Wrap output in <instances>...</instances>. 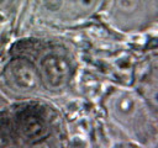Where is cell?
<instances>
[{
    "label": "cell",
    "instance_id": "obj_5",
    "mask_svg": "<svg viewBox=\"0 0 158 148\" xmlns=\"http://www.w3.org/2000/svg\"><path fill=\"white\" fill-rule=\"evenodd\" d=\"M10 118L17 139L27 144H33L49 138L52 121L47 107L27 102L19 106Z\"/></svg>",
    "mask_w": 158,
    "mask_h": 148
},
{
    "label": "cell",
    "instance_id": "obj_6",
    "mask_svg": "<svg viewBox=\"0 0 158 148\" xmlns=\"http://www.w3.org/2000/svg\"><path fill=\"white\" fill-rule=\"evenodd\" d=\"M0 79L11 94L22 97L32 96L42 89L36 65L26 57L9 59L1 69Z\"/></svg>",
    "mask_w": 158,
    "mask_h": 148
},
{
    "label": "cell",
    "instance_id": "obj_1",
    "mask_svg": "<svg viewBox=\"0 0 158 148\" xmlns=\"http://www.w3.org/2000/svg\"><path fill=\"white\" fill-rule=\"evenodd\" d=\"M107 117L128 136L148 142L156 139V113L135 91L115 89L105 100Z\"/></svg>",
    "mask_w": 158,
    "mask_h": 148
},
{
    "label": "cell",
    "instance_id": "obj_2",
    "mask_svg": "<svg viewBox=\"0 0 158 148\" xmlns=\"http://www.w3.org/2000/svg\"><path fill=\"white\" fill-rule=\"evenodd\" d=\"M158 0H105L100 12L110 26L121 32H137L157 18Z\"/></svg>",
    "mask_w": 158,
    "mask_h": 148
},
{
    "label": "cell",
    "instance_id": "obj_4",
    "mask_svg": "<svg viewBox=\"0 0 158 148\" xmlns=\"http://www.w3.org/2000/svg\"><path fill=\"white\" fill-rule=\"evenodd\" d=\"M105 0H36L38 14L47 21L73 25L100 12Z\"/></svg>",
    "mask_w": 158,
    "mask_h": 148
},
{
    "label": "cell",
    "instance_id": "obj_7",
    "mask_svg": "<svg viewBox=\"0 0 158 148\" xmlns=\"http://www.w3.org/2000/svg\"><path fill=\"white\" fill-rule=\"evenodd\" d=\"M16 133L12 127L11 118L7 116H0V148H15Z\"/></svg>",
    "mask_w": 158,
    "mask_h": 148
},
{
    "label": "cell",
    "instance_id": "obj_10",
    "mask_svg": "<svg viewBox=\"0 0 158 148\" xmlns=\"http://www.w3.org/2000/svg\"><path fill=\"white\" fill-rule=\"evenodd\" d=\"M1 33H2V22H1V18H0V38H1Z\"/></svg>",
    "mask_w": 158,
    "mask_h": 148
},
{
    "label": "cell",
    "instance_id": "obj_3",
    "mask_svg": "<svg viewBox=\"0 0 158 148\" xmlns=\"http://www.w3.org/2000/svg\"><path fill=\"white\" fill-rule=\"evenodd\" d=\"M33 63L43 90L59 92L69 86L74 75V64L64 48L48 46L40 52Z\"/></svg>",
    "mask_w": 158,
    "mask_h": 148
},
{
    "label": "cell",
    "instance_id": "obj_8",
    "mask_svg": "<svg viewBox=\"0 0 158 148\" xmlns=\"http://www.w3.org/2000/svg\"><path fill=\"white\" fill-rule=\"evenodd\" d=\"M16 2L17 0H0V15L10 12L15 7Z\"/></svg>",
    "mask_w": 158,
    "mask_h": 148
},
{
    "label": "cell",
    "instance_id": "obj_9",
    "mask_svg": "<svg viewBox=\"0 0 158 148\" xmlns=\"http://www.w3.org/2000/svg\"><path fill=\"white\" fill-rule=\"evenodd\" d=\"M31 148H52V144L49 143V138L47 139H43V141H40L37 143H33V144H30Z\"/></svg>",
    "mask_w": 158,
    "mask_h": 148
}]
</instances>
